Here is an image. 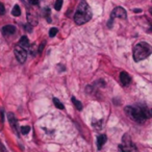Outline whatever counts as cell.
Wrapping results in <instances>:
<instances>
[{
	"label": "cell",
	"instance_id": "obj_1",
	"mask_svg": "<svg viewBox=\"0 0 152 152\" xmlns=\"http://www.w3.org/2000/svg\"><path fill=\"white\" fill-rule=\"evenodd\" d=\"M125 113L131 120L136 123H143L152 117V109L145 104H136L125 107Z\"/></svg>",
	"mask_w": 152,
	"mask_h": 152
},
{
	"label": "cell",
	"instance_id": "obj_11",
	"mask_svg": "<svg viewBox=\"0 0 152 152\" xmlns=\"http://www.w3.org/2000/svg\"><path fill=\"white\" fill-rule=\"evenodd\" d=\"M106 140H107V138H106L105 134H100V136H98V138H97V147H98V149H101V148H102V146L105 144Z\"/></svg>",
	"mask_w": 152,
	"mask_h": 152
},
{
	"label": "cell",
	"instance_id": "obj_13",
	"mask_svg": "<svg viewBox=\"0 0 152 152\" xmlns=\"http://www.w3.org/2000/svg\"><path fill=\"white\" fill-rule=\"evenodd\" d=\"M12 15L14 17H19L21 15V8H20L19 5H15L13 11H12Z\"/></svg>",
	"mask_w": 152,
	"mask_h": 152
},
{
	"label": "cell",
	"instance_id": "obj_23",
	"mask_svg": "<svg viewBox=\"0 0 152 152\" xmlns=\"http://www.w3.org/2000/svg\"><path fill=\"white\" fill-rule=\"evenodd\" d=\"M44 44H45V43H43L41 46L39 47V52H42V50H43V48H44Z\"/></svg>",
	"mask_w": 152,
	"mask_h": 152
},
{
	"label": "cell",
	"instance_id": "obj_6",
	"mask_svg": "<svg viewBox=\"0 0 152 152\" xmlns=\"http://www.w3.org/2000/svg\"><path fill=\"white\" fill-rule=\"evenodd\" d=\"M127 17V13L124 8L121 7V6H118V7H115L113 10L111 14V19L114 20L115 18H120V19H126Z\"/></svg>",
	"mask_w": 152,
	"mask_h": 152
},
{
	"label": "cell",
	"instance_id": "obj_24",
	"mask_svg": "<svg viewBox=\"0 0 152 152\" xmlns=\"http://www.w3.org/2000/svg\"><path fill=\"white\" fill-rule=\"evenodd\" d=\"M133 12H134V13H141V10H133Z\"/></svg>",
	"mask_w": 152,
	"mask_h": 152
},
{
	"label": "cell",
	"instance_id": "obj_4",
	"mask_svg": "<svg viewBox=\"0 0 152 152\" xmlns=\"http://www.w3.org/2000/svg\"><path fill=\"white\" fill-rule=\"evenodd\" d=\"M120 152H138L136 145L131 141L130 136L128 134H125L122 138V144L119 146Z\"/></svg>",
	"mask_w": 152,
	"mask_h": 152
},
{
	"label": "cell",
	"instance_id": "obj_17",
	"mask_svg": "<svg viewBox=\"0 0 152 152\" xmlns=\"http://www.w3.org/2000/svg\"><path fill=\"white\" fill-rule=\"evenodd\" d=\"M56 33H57V28H55V27H52L51 29L49 30V37H50V38L55 37Z\"/></svg>",
	"mask_w": 152,
	"mask_h": 152
},
{
	"label": "cell",
	"instance_id": "obj_8",
	"mask_svg": "<svg viewBox=\"0 0 152 152\" xmlns=\"http://www.w3.org/2000/svg\"><path fill=\"white\" fill-rule=\"evenodd\" d=\"M120 81H121V83L123 84V86H128V84L130 83V81H131V77H130V75L128 73H126V72H121L120 73Z\"/></svg>",
	"mask_w": 152,
	"mask_h": 152
},
{
	"label": "cell",
	"instance_id": "obj_3",
	"mask_svg": "<svg viewBox=\"0 0 152 152\" xmlns=\"http://www.w3.org/2000/svg\"><path fill=\"white\" fill-rule=\"evenodd\" d=\"M152 53V46L146 42L138 43L133 47V60L136 62H141L145 60Z\"/></svg>",
	"mask_w": 152,
	"mask_h": 152
},
{
	"label": "cell",
	"instance_id": "obj_12",
	"mask_svg": "<svg viewBox=\"0 0 152 152\" xmlns=\"http://www.w3.org/2000/svg\"><path fill=\"white\" fill-rule=\"evenodd\" d=\"M19 45H20V46L23 47V48L29 47V41H28L27 37H25V35L21 37V39H20V41H19Z\"/></svg>",
	"mask_w": 152,
	"mask_h": 152
},
{
	"label": "cell",
	"instance_id": "obj_7",
	"mask_svg": "<svg viewBox=\"0 0 152 152\" xmlns=\"http://www.w3.org/2000/svg\"><path fill=\"white\" fill-rule=\"evenodd\" d=\"M7 120H8V123L11 125L12 129L16 133L17 136H19V131H18V123H17V119L16 117L14 116V114L12 113H8L7 114Z\"/></svg>",
	"mask_w": 152,
	"mask_h": 152
},
{
	"label": "cell",
	"instance_id": "obj_25",
	"mask_svg": "<svg viewBox=\"0 0 152 152\" xmlns=\"http://www.w3.org/2000/svg\"><path fill=\"white\" fill-rule=\"evenodd\" d=\"M149 12H150V14H151V16H152V7H150Z\"/></svg>",
	"mask_w": 152,
	"mask_h": 152
},
{
	"label": "cell",
	"instance_id": "obj_5",
	"mask_svg": "<svg viewBox=\"0 0 152 152\" xmlns=\"http://www.w3.org/2000/svg\"><path fill=\"white\" fill-rule=\"evenodd\" d=\"M15 56H16V58L18 60V62L23 64V62L26 60V58H27V52H26L25 48H23L22 46L18 45V46H16V48H15Z\"/></svg>",
	"mask_w": 152,
	"mask_h": 152
},
{
	"label": "cell",
	"instance_id": "obj_22",
	"mask_svg": "<svg viewBox=\"0 0 152 152\" xmlns=\"http://www.w3.org/2000/svg\"><path fill=\"white\" fill-rule=\"evenodd\" d=\"M28 2L31 5H37V4H39V0H28Z\"/></svg>",
	"mask_w": 152,
	"mask_h": 152
},
{
	"label": "cell",
	"instance_id": "obj_14",
	"mask_svg": "<svg viewBox=\"0 0 152 152\" xmlns=\"http://www.w3.org/2000/svg\"><path fill=\"white\" fill-rule=\"evenodd\" d=\"M72 102L74 103V105H75L76 109H78V111H81L82 109V103L80 102V101L77 100L75 97H72Z\"/></svg>",
	"mask_w": 152,
	"mask_h": 152
},
{
	"label": "cell",
	"instance_id": "obj_20",
	"mask_svg": "<svg viewBox=\"0 0 152 152\" xmlns=\"http://www.w3.org/2000/svg\"><path fill=\"white\" fill-rule=\"evenodd\" d=\"M0 152H7L6 151V148L5 146L2 144V142H1V140H0Z\"/></svg>",
	"mask_w": 152,
	"mask_h": 152
},
{
	"label": "cell",
	"instance_id": "obj_2",
	"mask_svg": "<svg viewBox=\"0 0 152 152\" xmlns=\"http://www.w3.org/2000/svg\"><path fill=\"white\" fill-rule=\"evenodd\" d=\"M91 18H92V12L90 6L84 0H82L74 14V22L77 25H81L90 21Z\"/></svg>",
	"mask_w": 152,
	"mask_h": 152
},
{
	"label": "cell",
	"instance_id": "obj_19",
	"mask_svg": "<svg viewBox=\"0 0 152 152\" xmlns=\"http://www.w3.org/2000/svg\"><path fill=\"white\" fill-rule=\"evenodd\" d=\"M24 28H25V30L26 31H28V33H31L33 31V26L28 23V24H26V25H24Z\"/></svg>",
	"mask_w": 152,
	"mask_h": 152
},
{
	"label": "cell",
	"instance_id": "obj_15",
	"mask_svg": "<svg viewBox=\"0 0 152 152\" xmlns=\"http://www.w3.org/2000/svg\"><path fill=\"white\" fill-rule=\"evenodd\" d=\"M53 102H54V105L56 106L58 109H65L64 104H62V102H60V101L57 99V98H53Z\"/></svg>",
	"mask_w": 152,
	"mask_h": 152
},
{
	"label": "cell",
	"instance_id": "obj_18",
	"mask_svg": "<svg viewBox=\"0 0 152 152\" xmlns=\"http://www.w3.org/2000/svg\"><path fill=\"white\" fill-rule=\"evenodd\" d=\"M29 131H30L29 126H23V127H21V133L22 134H27Z\"/></svg>",
	"mask_w": 152,
	"mask_h": 152
},
{
	"label": "cell",
	"instance_id": "obj_9",
	"mask_svg": "<svg viewBox=\"0 0 152 152\" xmlns=\"http://www.w3.org/2000/svg\"><path fill=\"white\" fill-rule=\"evenodd\" d=\"M16 33V27L14 25H5L2 27V33L4 35H12Z\"/></svg>",
	"mask_w": 152,
	"mask_h": 152
},
{
	"label": "cell",
	"instance_id": "obj_16",
	"mask_svg": "<svg viewBox=\"0 0 152 152\" xmlns=\"http://www.w3.org/2000/svg\"><path fill=\"white\" fill-rule=\"evenodd\" d=\"M62 0H56L54 4V8L56 11H60V8H62Z\"/></svg>",
	"mask_w": 152,
	"mask_h": 152
},
{
	"label": "cell",
	"instance_id": "obj_21",
	"mask_svg": "<svg viewBox=\"0 0 152 152\" xmlns=\"http://www.w3.org/2000/svg\"><path fill=\"white\" fill-rule=\"evenodd\" d=\"M4 13H5V7L2 3H0V15H4Z\"/></svg>",
	"mask_w": 152,
	"mask_h": 152
},
{
	"label": "cell",
	"instance_id": "obj_10",
	"mask_svg": "<svg viewBox=\"0 0 152 152\" xmlns=\"http://www.w3.org/2000/svg\"><path fill=\"white\" fill-rule=\"evenodd\" d=\"M27 20H28V23L31 26H35V25L38 24V18H37V16L33 13L27 12Z\"/></svg>",
	"mask_w": 152,
	"mask_h": 152
}]
</instances>
